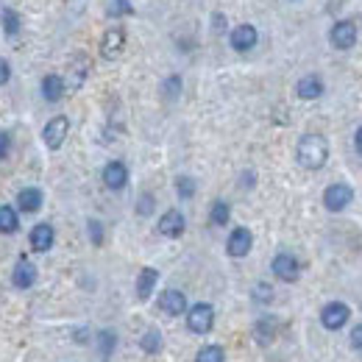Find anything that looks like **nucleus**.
<instances>
[{"label":"nucleus","instance_id":"f8f14e48","mask_svg":"<svg viewBox=\"0 0 362 362\" xmlns=\"http://www.w3.org/2000/svg\"><path fill=\"white\" fill-rule=\"evenodd\" d=\"M53 240H56V231L50 223H37V226L31 228V234H28V245H31V251H37V254H45L53 248Z\"/></svg>","mask_w":362,"mask_h":362},{"label":"nucleus","instance_id":"6ab92c4d","mask_svg":"<svg viewBox=\"0 0 362 362\" xmlns=\"http://www.w3.org/2000/svg\"><path fill=\"white\" fill-rule=\"evenodd\" d=\"M64 90H67V84H64V78H62V76L50 73V76L42 78V98H45L47 103L62 100V98H64Z\"/></svg>","mask_w":362,"mask_h":362},{"label":"nucleus","instance_id":"1a4fd4ad","mask_svg":"<svg viewBox=\"0 0 362 362\" xmlns=\"http://www.w3.org/2000/svg\"><path fill=\"white\" fill-rule=\"evenodd\" d=\"M257 40H259V34H257V28H254V25H248V23H243V25L231 28V34H228V42H231V47H234L237 53L251 50V47L257 45Z\"/></svg>","mask_w":362,"mask_h":362},{"label":"nucleus","instance_id":"4468645a","mask_svg":"<svg viewBox=\"0 0 362 362\" xmlns=\"http://www.w3.org/2000/svg\"><path fill=\"white\" fill-rule=\"evenodd\" d=\"M126 47V31L123 28H109L103 34V42H100V56L103 59H117Z\"/></svg>","mask_w":362,"mask_h":362},{"label":"nucleus","instance_id":"6e6552de","mask_svg":"<svg viewBox=\"0 0 362 362\" xmlns=\"http://www.w3.org/2000/svg\"><path fill=\"white\" fill-rule=\"evenodd\" d=\"M329 37H332V45L337 50H351L354 42H357V25L351 20H340V23L332 25Z\"/></svg>","mask_w":362,"mask_h":362},{"label":"nucleus","instance_id":"20e7f679","mask_svg":"<svg viewBox=\"0 0 362 362\" xmlns=\"http://www.w3.org/2000/svg\"><path fill=\"white\" fill-rule=\"evenodd\" d=\"M271 271H273V276H276L279 281L293 284V281H298V276H301V262H298L293 254L281 251V254H276V257H273Z\"/></svg>","mask_w":362,"mask_h":362},{"label":"nucleus","instance_id":"7c9ffc66","mask_svg":"<svg viewBox=\"0 0 362 362\" xmlns=\"http://www.w3.org/2000/svg\"><path fill=\"white\" fill-rule=\"evenodd\" d=\"M87 228H90L92 243H95V245H100V243H103V226H100L98 221H90V223H87Z\"/></svg>","mask_w":362,"mask_h":362},{"label":"nucleus","instance_id":"b1692460","mask_svg":"<svg viewBox=\"0 0 362 362\" xmlns=\"http://www.w3.org/2000/svg\"><path fill=\"white\" fill-rule=\"evenodd\" d=\"M228 218H231V206L226 201H215L212 209H209V223L212 226H226Z\"/></svg>","mask_w":362,"mask_h":362},{"label":"nucleus","instance_id":"f257e3e1","mask_svg":"<svg viewBox=\"0 0 362 362\" xmlns=\"http://www.w3.org/2000/svg\"><path fill=\"white\" fill-rule=\"evenodd\" d=\"M296 159L304 170H320L329 159V142L326 136L320 134H304L298 139V148H296Z\"/></svg>","mask_w":362,"mask_h":362},{"label":"nucleus","instance_id":"9d476101","mask_svg":"<svg viewBox=\"0 0 362 362\" xmlns=\"http://www.w3.org/2000/svg\"><path fill=\"white\" fill-rule=\"evenodd\" d=\"M11 284L17 287V290H31L34 284H37V265L31 262V259H17V265H14V273H11Z\"/></svg>","mask_w":362,"mask_h":362},{"label":"nucleus","instance_id":"39448f33","mask_svg":"<svg viewBox=\"0 0 362 362\" xmlns=\"http://www.w3.org/2000/svg\"><path fill=\"white\" fill-rule=\"evenodd\" d=\"M349 317H351V310H349L343 301H329V304L320 310V323H323V329H329V332L343 329V326L349 323Z\"/></svg>","mask_w":362,"mask_h":362},{"label":"nucleus","instance_id":"f03ea898","mask_svg":"<svg viewBox=\"0 0 362 362\" xmlns=\"http://www.w3.org/2000/svg\"><path fill=\"white\" fill-rule=\"evenodd\" d=\"M212 326H215V307L212 304L201 301V304H192L187 310V329L192 334H206V332H212Z\"/></svg>","mask_w":362,"mask_h":362},{"label":"nucleus","instance_id":"bb28decb","mask_svg":"<svg viewBox=\"0 0 362 362\" xmlns=\"http://www.w3.org/2000/svg\"><path fill=\"white\" fill-rule=\"evenodd\" d=\"M162 95H165L168 100H176L181 95V76H168L165 84H162Z\"/></svg>","mask_w":362,"mask_h":362},{"label":"nucleus","instance_id":"393cba45","mask_svg":"<svg viewBox=\"0 0 362 362\" xmlns=\"http://www.w3.org/2000/svg\"><path fill=\"white\" fill-rule=\"evenodd\" d=\"M195 362H226V351L221 346H204L195 354Z\"/></svg>","mask_w":362,"mask_h":362},{"label":"nucleus","instance_id":"7ed1b4c3","mask_svg":"<svg viewBox=\"0 0 362 362\" xmlns=\"http://www.w3.org/2000/svg\"><path fill=\"white\" fill-rule=\"evenodd\" d=\"M67 134H70V120L64 115H56V117L47 120L45 129H42V142H45L50 151H59L64 145Z\"/></svg>","mask_w":362,"mask_h":362},{"label":"nucleus","instance_id":"423d86ee","mask_svg":"<svg viewBox=\"0 0 362 362\" xmlns=\"http://www.w3.org/2000/svg\"><path fill=\"white\" fill-rule=\"evenodd\" d=\"M251 245H254V234H251V228L237 226L231 234H228L226 254L228 257H234V259H243V257L251 254Z\"/></svg>","mask_w":362,"mask_h":362},{"label":"nucleus","instance_id":"dca6fc26","mask_svg":"<svg viewBox=\"0 0 362 362\" xmlns=\"http://www.w3.org/2000/svg\"><path fill=\"white\" fill-rule=\"evenodd\" d=\"M103 184L109 187V189H115V192H120L126 184H129V168L123 165V162H109L106 168H103Z\"/></svg>","mask_w":362,"mask_h":362},{"label":"nucleus","instance_id":"2eb2a0df","mask_svg":"<svg viewBox=\"0 0 362 362\" xmlns=\"http://www.w3.org/2000/svg\"><path fill=\"white\" fill-rule=\"evenodd\" d=\"M42 201H45V195H42L40 187H25V189H20V195H17V212L34 215V212L42 209Z\"/></svg>","mask_w":362,"mask_h":362},{"label":"nucleus","instance_id":"c85d7f7f","mask_svg":"<svg viewBox=\"0 0 362 362\" xmlns=\"http://www.w3.org/2000/svg\"><path fill=\"white\" fill-rule=\"evenodd\" d=\"M251 296H254V301H262V304H268V301L273 298V287L268 284V281H257Z\"/></svg>","mask_w":362,"mask_h":362},{"label":"nucleus","instance_id":"aec40b11","mask_svg":"<svg viewBox=\"0 0 362 362\" xmlns=\"http://www.w3.org/2000/svg\"><path fill=\"white\" fill-rule=\"evenodd\" d=\"M20 231V212L17 206L0 204V234H17Z\"/></svg>","mask_w":362,"mask_h":362},{"label":"nucleus","instance_id":"72a5a7b5","mask_svg":"<svg viewBox=\"0 0 362 362\" xmlns=\"http://www.w3.org/2000/svg\"><path fill=\"white\" fill-rule=\"evenodd\" d=\"M351 346H354L357 351H362V323H357V326L351 329Z\"/></svg>","mask_w":362,"mask_h":362},{"label":"nucleus","instance_id":"a211bd4d","mask_svg":"<svg viewBox=\"0 0 362 362\" xmlns=\"http://www.w3.org/2000/svg\"><path fill=\"white\" fill-rule=\"evenodd\" d=\"M296 95H298L301 100H317V98L323 95V81H320V76H304V78L296 84Z\"/></svg>","mask_w":362,"mask_h":362},{"label":"nucleus","instance_id":"cd10ccee","mask_svg":"<svg viewBox=\"0 0 362 362\" xmlns=\"http://www.w3.org/2000/svg\"><path fill=\"white\" fill-rule=\"evenodd\" d=\"M176 192H179V198H192V195H195V179L179 176V179H176Z\"/></svg>","mask_w":362,"mask_h":362},{"label":"nucleus","instance_id":"473e14b6","mask_svg":"<svg viewBox=\"0 0 362 362\" xmlns=\"http://www.w3.org/2000/svg\"><path fill=\"white\" fill-rule=\"evenodd\" d=\"M8 78H11V64L6 59H0V87L8 84Z\"/></svg>","mask_w":362,"mask_h":362},{"label":"nucleus","instance_id":"f704fd0d","mask_svg":"<svg viewBox=\"0 0 362 362\" xmlns=\"http://www.w3.org/2000/svg\"><path fill=\"white\" fill-rule=\"evenodd\" d=\"M354 145H357V151H360V156H362V126L357 129V134H354Z\"/></svg>","mask_w":362,"mask_h":362},{"label":"nucleus","instance_id":"f3484780","mask_svg":"<svg viewBox=\"0 0 362 362\" xmlns=\"http://www.w3.org/2000/svg\"><path fill=\"white\" fill-rule=\"evenodd\" d=\"M156 281H159V271L156 268H142L136 276V298L139 301H148L151 293L156 290Z\"/></svg>","mask_w":362,"mask_h":362},{"label":"nucleus","instance_id":"c756f323","mask_svg":"<svg viewBox=\"0 0 362 362\" xmlns=\"http://www.w3.org/2000/svg\"><path fill=\"white\" fill-rule=\"evenodd\" d=\"M153 206H156L153 195H148V192H145V195L136 201V215H142V218H145V215H151V212H153Z\"/></svg>","mask_w":362,"mask_h":362},{"label":"nucleus","instance_id":"4be33fe9","mask_svg":"<svg viewBox=\"0 0 362 362\" xmlns=\"http://www.w3.org/2000/svg\"><path fill=\"white\" fill-rule=\"evenodd\" d=\"M162 346H165V340H162V332H159V329H148V332L139 337V349H142L145 354H159Z\"/></svg>","mask_w":362,"mask_h":362},{"label":"nucleus","instance_id":"412c9836","mask_svg":"<svg viewBox=\"0 0 362 362\" xmlns=\"http://www.w3.org/2000/svg\"><path fill=\"white\" fill-rule=\"evenodd\" d=\"M276 317H271V315H265V317H259L257 320V326H254V334H257V340L262 343V346H268L273 337H276Z\"/></svg>","mask_w":362,"mask_h":362},{"label":"nucleus","instance_id":"0eeeda50","mask_svg":"<svg viewBox=\"0 0 362 362\" xmlns=\"http://www.w3.org/2000/svg\"><path fill=\"white\" fill-rule=\"evenodd\" d=\"M351 198H354V189H351L349 184H332V187H326V192H323V206H326L329 212H343V209L351 204Z\"/></svg>","mask_w":362,"mask_h":362},{"label":"nucleus","instance_id":"ddd939ff","mask_svg":"<svg viewBox=\"0 0 362 362\" xmlns=\"http://www.w3.org/2000/svg\"><path fill=\"white\" fill-rule=\"evenodd\" d=\"M159 234L162 237H170V240H176L184 234V228H187V221H184V215H181L179 209H168L162 218H159Z\"/></svg>","mask_w":362,"mask_h":362},{"label":"nucleus","instance_id":"5701e85b","mask_svg":"<svg viewBox=\"0 0 362 362\" xmlns=\"http://www.w3.org/2000/svg\"><path fill=\"white\" fill-rule=\"evenodd\" d=\"M95 343H98V351L103 354V360H109L112 351H115V346H117V334H115L112 329H103V332H98Z\"/></svg>","mask_w":362,"mask_h":362},{"label":"nucleus","instance_id":"9b49d317","mask_svg":"<svg viewBox=\"0 0 362 362\" xmlns=\"http://www.w3.org/2000/svg\"><path fill=\"white\" fill-rule=\"evenodd\" d=\"M159 310L165 313V315L170 317H179L187 313V296L181 293V290H165L162 296H159Z\"/></svg>","mask_w":362,"mask_h":362},{"label":"nucleus","instance_id":"a878e982","mask_svg":"<svg viewBox=\"0 0 362 362\" xmlns=\"http://www.w3.org/2000/svg\"><path fill=\"white\" fill-rule=\"evenodd\" d=\"M3 31H6L8 37H17V34H20V17H17L14 8H6V11H3Z\"/></svg>","mask_w":362,"mask_h":362},{"label":"nucleus","instance_id":"c9c22d12","mask_svg":"<svg viewBox=\"0 0 362 362\" xmlns=\"http://www.w3.org/2000/svg\"><path fill=\"white\" fill-rule=\"evenodd\" d=\"M254 181H257V176H254V173H251V170H248V173H245V176H243V184H245V187H251V184H254Z\"/></svg>","mask_w":362,"mask_h":362},{"label":"nucleus","instance_id":"2f4dec72","mask_svg":"<svg viewBox=\"0 0 362 362\" xmlns=\"http://www.w3.org/2000/svg\"><path fill=\"white\" fill-rule=\"evenodd\" d=\"M8 151H11V136L6 134V132H0V159H6Z\"/></svg>","mask_w":362,"mask_h":362}]
</instances>
